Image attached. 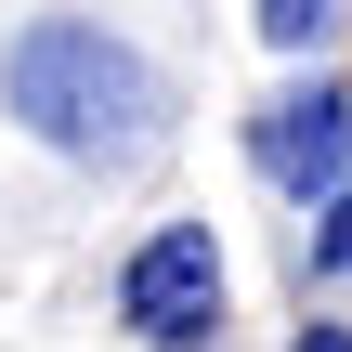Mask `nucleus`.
Wrapping results in <instances>:
<instances>
[{
	"label": "nucleus",
	"mask_w": 352,
	"mask_h": 352,
	"mask_svg": "<svg viewBox=\"0 0 352 352\" xmlns=\"http://www.w3.org/2000/svg\"><path fill=\"white\" fill-rule=\"evenodd\" d=\"M118 327L144 352H209L222 340V248H209V222H157L118 261Z\"/></svg>",
	"instance_id": "nucleus-2"
},
{
	"label": "nucleus",
	"mask_w": 352,
	"mask_h": 352,
	"mask_svg": "<svg viewBox=\"0 0 352 352\" xmlns=\"http://www.w3.org/2000/svg\"><path fill=\"white\" fill-rule=\"evenodd\" d=\"M0 104H13L52 157H78V170H131V157L157 144V65H144L118 26H91V13H39V26H13V52H0Z\"/></svg>",
	"instance_id": "nucleus-1"
},
{
	"label": "nucleus",
	"mask_w": 352,
	"mask_h": 352,
	"mask_svg": "<svg viewBox=\"0 0 352 352\" xmlns=\"http://www.w3.org/2000/svg\"><path fill=\"white\" fill-rule=\"evenodd\" d=\"M261 39L274 52H314V39H340V0H261Z\"/></svg>",
	"instance_id": "nucleus-4"
},
{
	"label": "nucleus",
	"mask_w": 352,
	"mask_h": 352,
	"mask_svg": "<svg viewBox=\"0 0 352 352\" xmlns=\"http://www.w3.org/2000/svg\"><path fill=\"white\" fill-rule=\"evenodd\" d=\"M248 170L274 183V196H340L352 183V91L340 78H314V91H274L261 118H248Z\"/></svg>",
	"instance_id": "nucleus-3"
},
{
	"label": "nucleus",
	"mask_w": 352,
	"mask_h": 352,
	"mask_svg": "<svg viewBox=\"0 0 352 352\" xmlns=\"http://www.w3.org/2000/svg\"><path fill=\"white\" fill-rule=\"evenodd\" d=\"M314 274H352V183L314 196Z\"/></svg>",
	"instance_id": "nucleus-5"
},
{
	"label": "nucleus",
	"mask_w": 352,
	"mask_h": 352,
	"mask_svg": "<svg viewBox=\"0 0 352 352\" xmlns=\"http://www.w3.org/2000/svg\"><path fill=\"white\" fill-rule=\"evenodd\" d=\"M300 352H352V327H300Z\"/></svg>",
	"instance_id": "nucleus-6"
}]
</instances>
